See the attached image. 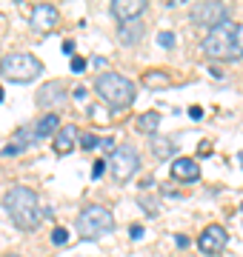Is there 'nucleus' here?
Here are the masks:
<instances>
[{
	"instance_id": "nucleus-18",
	"label": "nucleus",
	"mask_w": 243,
	"mask_h": 257,
	"mask_svg": "<svg viewBox=\"0 0 243 257\" xmlns=\"http://www.w3.org/2000/svg\"><path fill=\"white\" fill-rule=\"evenodd\" d=\"M172 149H175V143H172L169 138H155L152 140V152H155L158 157H169L172 155Z\"/></svg>"
},
{
	"instance_id": "nucleus-29",
	"label": "nucleus",
	"mask_w": 243,
	"mask_h": 257,
	"mask_svg": "<svg viewBox=\"0 0 243 257\" xmlns=\"http://www.w3.org/2000/svg\"><path fill=\"white\" fill-rule=\"evenodd\" d=\"M6 257H20V254H6Z\"/></svg>"
},
{
	"instance_id": "nucleus-3",
	"label": "nucleus",
	"mask_w": 243,
	"mask_h": 257,
	"mask_svg": "<svg viewBox=\"0 0 243 257\" xmlns=\"http://www.w3.org/2000/svg\"><path fill=\"white\" fill-rule=\"evenodd\" d=\"M94 92L100 94V100H106L114 109H126L135 103V83L129 77H123L117 72H103L94 80Z\"/></svg>"
},
{
	"instance_id": "nucleus-9",
	"label": "nucleus",
	"mask_w": 243,
	"mask_h": 257,
	"mask_svg": "<svg viewBox=\"0 0 243 257\" xmlns=\"http://www.w3.org/2000/svg\"><path fill=\"white\" fill-rule=\"evenodd\" d=\"M109 9H112V15L120 23H135L143 15V9H146V0H114Z\"/></svg>"
},
{
	"instance_id": "nucleus-4",
	"label": "nucleus",
	"mask_w": 243,
	"mask_h": 257,
	"mask_svg": "<svg viewBox=\"0 0 243 257\" xmlns=\"http://www.w3.org/2000/svg\"><path fill=\"white\" fill-rule=\"evenodd\" d=\"M0 72L12 83H29L43 72V63L35 55H29V52H12V55H6L0 60Z\"/></svg>"
},
{
	"instance_id": "nucleus-16",
	"label": "nucleus",
	"mask_w": 243,
	"mask_h": 257,
	"mask_svg": "<svg viewBox=\"0 0 243 257\" xmlns=\"http://www.w3.org/2000/svg\"><path fill=\"white\" fill-rule=\"evenodd\" d=\"M141 35H143V26L138 23V20H135V23H126V26L120 29V40L123 43H138Z\"/></svg>"
},
{
	"instance_id": "nucleus-7",
	"label": "nucleus",
	"mask_w": 243,
	"mask_h": 257,
	"mask_svg": "<svg viewBox=\"0 0 243 257\" xmlns=\"http://www.w3.org/2000/svg\"><path fill=\"white\" fill-rule=\"evenodd\" d=\"M192 20L200 23V26H209V32L217 26H223L229 20V6L226 3H217V0H209V3H195L192 6Z\"/></svg>"
},
{
	"instance_id": "nucleus-25",
	"label": "nucleus",
	"mask_w": 243,
	"mask_h": 257,
	"mask_svg": "<svg viewBox=\"0 0 243 257\" xmlns=\"http://www.w3.org/2000/svg\"><path fill=\"white\" fill-rule=\"evenodd\" d=\"M129 237H132V240H141V237H143V226H132V229H129Z\"/></svg>"
},
{
	"instance_id": "nucleus-5",
	"label": "nucleus",
	"mask_w": 243,
	"mask_h": 257,
	"mask_svg": "<svg viewBox=\"0 0 243 257\" xmlns=\"http://www.w3.org/2000/svg\"><path fill=\"white\" fill-rule=\"evenodd\" d=\"M75 229L89 240H97L103 234H109L114 229V217L109 209H103V206H86L80 214H77L75 220Z\"/></svg>"
},
{
	"instance_id": "nucleus-11",
	"label": "nucleus",
	"mask_w": 243,
	"mask_h": 257,
	"mask_svg": "<svg viewBox=\"0 0 243 257\" xmlns=\"http://www.w3.org/2000/svg\"><path fill=\"white\" fill-rule=\"evenodd\" d=\"M57 9L55 6H49V3H40V6H35L32 9V29L35 32H49V29L57 26Z\"/></svg>"
},
{
	"instance_id": "nucleus-27",
	"label": "nucleus",
	"mask_w": 243,
	"mask_h": 257,
	"mask_svg": "<svg viewBox=\"0 0 243 257\" xmlns=\"http://www.w3.org/2000/svg\"><path fill=\"white\" fill-rule=\"evenodd\" d=\"M63 55L75 57V43H72V40H66V43H63Z\"/></svg>"
},
{
	"instance_id": "nucleus-13",
	"label": "nucleus",
	"mask_w": 243,
	"mask_h": 257,
	"mask_svg": "<svg viewBox=\"0 0 243 257\" xmlns=\"http://www.w3.org/2000/svg\"><path fill=\"white\" fill-rule=\"evenodd\" d=\"M172 175L178 177V180H197V177H200V166H197L192 157H178V160L172 163Z\"/></svg>"
},
{
	"instance_id": "nucleus-15",
	"label": "nucleus",
	"mask_w": 243,
	"mask_h": 257,
	"mask_svg": "<svg viewBox=\"0 0 243 257\" xmlns=\"http://www.w3.org/2000/svg\"><path fill=\"white\" fill-rule=\"evenodd\" d=\"M158 126H160V114H158V111H146V114H141V117H138V128H141V132H146V135H155V132H158Z\"/></svg>"
},
{
	"instance_id": "nucleus-1",
	"label": "nucleus",
	"mask_w": 243,
	"mask_h": 257,
	"mask_svg": "<svg viewBox=\"0 0 243 257\" xmlns=\"http://www.w3.org/2000/svg\"><path fill=\"white\" fill-rule=\"evenodd\" d=\"M203 52L212 60H240L243 57V23L226 20L203 37Z\"/></svg>"
},
{
	"instance_id": "nucleus-22",
	"label": "nucleus",
	"mask_w": 243,
	"mask_h": 257,
	"mask_svg": "<svg viewBox=\"0 0 243 257\" xmlns=\"http://www.w3.org/2000/svg\"><path fill=\"white\" fill-rule=\"evenodd\" d=\"M158 43H160V46H166V49H172V46H175V35H172V32H160Z\"/></svg>"
},
{
	"instance_id": "nucleus-14",
	"label": "nucleus",
	"mask_w": 243,
	"mask_h": 257,
	"mask_svg": "<svg viewBox=\"0 0 243 257\" xmlns=\"http://www.w3.org/2000/svg\"><path fill=\"white\" fill-rule=\"evenodd\" d=\"M60 132V117L57 114H43L38 120V126H35V138H49V135H57Z\"/></svg>"
},
{
	"instance_id": "nucleus-6",
	"label": "nucleus",
	"mask_w": 243,
	"mask_h": 257,
	"mask_svg": "<svg viewBox=\"0 0 243 257\" xmlns=\"http://www.w3.org/2000/svg\"><path fill=\"white\" fill-rule=\"evenodd\" d=\"M138 169H141V155H138V149L129 146V143L117 146L112 155H109V172H112V177L120 180V183L132 180V175H138Z\"/></svg>"
},
{
	"instance_id": "nucleus-10",
	"label": "nucleus",
	"mask_w": 243,
	"mask_h": 257,
	"mask_svg": "<svg viewBox=\"0 0 243 257\" xmlns=\"http://www.w3.org/2000/svg\"><path fill=\"white\" fill-rule=\"evenodd\" d=\"M66 100V89L60 80H49L40 86L38 92V103L43 106V109H55V106H60V103Z\"/></svg>"
},
{
	"instance_id": "nucleus-30",
	"label": "nucleus",
	"mask_w": 243,
	"mask_h": 257,
	"mask_svg": "<svg viewBox=\"0 0 243 257\" xmlns=\"http://www.w3.org/2000/svg\"><path fill=\"white\" fill-rule=\"evenodd\" d=\"M0 100H3V89H0Z\"/></svg>"
},
{
	"instance_id": "nucleus-20",
	"label": "nucleus",
	"mask_w": 243,
	"mask_h": 257,
	"mask_svg": "<svg viewBox=\"0 0 243 257\" xmlns=\"http://www.w3.org/2000/svg\"><path fill=\"white\" fill-rule=\"evenodd\" d=\"M80 146H83L86 152H92V149L100 146V138H94V135H83V138H80Z\"/></svg>"
},
{
	"instance_id": "nucleus-19",
	"label": "nucleus",
	"mask_w": 243,
	"mask_h": 257,
	"mask_svg": "<svg viewBox=\"0 0 243 257\" xmlns=\"http://www.w3.org/2000/svg\"><path fill=\"white\" fill-rule=\"evenodd\" d=\"M143 83H146V86H169L172 77H169L166 72H146L143 74Z\"/></svg>"
},
{
	"instance_id": "nucleus-26",
	"label": "nucleus",
	"mask_w": 243,
	"mask_h": 257,
	"mask_svg": "<svg viewBox=\"0 0 243 257\" xmlns=\"http://www.w3.org/2000/svg\"><path fill=\"white\" fill-rule=\"evenodd\" d=\"M189 117H192V120H200V117H203V109H200V106H192V109H189Z\"/></svg>"
},
{
	"instance_id": "nucleus-24",
	"label": "nucleus",
	"mask_w": 243,
	"mask_h": 257,
	"mask_svg": "<svg viewBox=\"0 0 243 257\" xmlns=\"http://www.w3.org/2000/svg\"><path fill=\"white\" fill-rule=\"evenodd\" d=\"M103 169H106V160H97V163H94V169H92V177H100Z\"/></svg>"
},
{
	"instance_id": "nucleus-23",
	"label": "nucleus",
	"mask_w": 243,
	"mask_h": 257,
	"mask_svg": "<svg viewBox=\"0 0 243 257\" xmlns=\"http://www.w3.org/2000/svg\"><path fill=\"white\" fill-rule=\"evenodd\" d=\"M86 69V57H72V72L80 74Z\"/></svg>"
},
{
	"instance_id": "nucleus-28",
	"label": "nucleus",
	"mask_w": 243,
	"mask_h": 257,
	"mask_svg": "<svg viewBox=\"0 0 243 257\" xmlns=\"http://www.w3.org/2000/svg\"><path fill=\"white\" fill-rule=\"evenodd\" d=\"M100 149H106V152H114L117 146H114V140L109 138V140H100Z\"/></svg>"
},
{
	"instance_id": "nucleus-8",
	"label": "nucleus",
	"mask_w": 243,
	"mask_h": 257,
	"mask_svg": "<svg viewBox=\"0 0 243 257\" xmlns=\"http://www.w3.org/2000/svg\"><path fill=\"white\" fill-rule=\"evenodd\" d=\"M229 243V234H226L223 226H209V229L200 231V237H197V246L203 254H220Z\"/></svg>"
},
{
	"instance_id": "nucleus-17",
	"label": "nucleus",
	"mask_w": 243,
	"mask_h": 257,
	"mask_svg": "<svg viewBox=\"0 0 243 257\" xmlns=\"http://www.w3.org/2000/svg\"><path fill=\"white\" fill-rule=\"evenodd\" d=\"M15 140H18V143L6 146V149H3V155H20V152L29 146V128H20L18 135H15Z\"/></svg>"
},
{
	"instance_id": "nucleus-21",
	"label": "nucleus",
	"mask_w": 243,
	"mask_h": 257,
	"mask_svg": "<svg viewBox=\"0 0 243 257\" xmlns=\"http://www.w3.org/2000/svg\"><path fill=\"white\" fill-rule=\"evenodd\" d=\"M52 243H55V246H66V243H69V231H66V229H55V231H52Z\"/></svg>"
},
{
	"instance_id": "nucleus-12",
	"label": "nucleus",
	"mask_w": 243,
	"mask_h": 257,
	"mask_svg": "<svg viewBox=\"0 0 243 257\" xmlns=\"http://www.w3.org/2000/svg\"><path fill=\"white\" fill-rule=\"evenodd\" d=\"M77 138H80V132H77L75 126H63L55 135V152H57V155H69V152L80 143Z\"/></svg>"
},
{
	"instance_id": "nucleus-2",
	"label": "nucleus",
	"mask_w": 243,
	"mask_h": 257,
	"mask_svg": "<svg viewBox=\"0 0 243 257\" xmlns=\"http://www.w3.org/2000/svg\"><path fill=\"white\" fill-rule=\"evenodd\" d=\"M3 206H6L9 217L18 223L20 229H35L40 223V217H43V211H40V197L32 192V189H26V186L9 189L6 197H3Z\"/></svg>"
}]
</instances>
